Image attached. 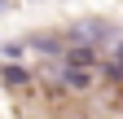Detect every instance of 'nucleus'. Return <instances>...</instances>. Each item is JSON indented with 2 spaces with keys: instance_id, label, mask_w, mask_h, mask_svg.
I'll return each mask as SVG.
<instances>
[{
  "instance_id": "2",
  "label": "nucleus",
  "mask_w": 123,
  "mask_h": 119,
  "mask_svg": "<svg viewBox=\"0 0 123 119\" xmlns=\"http://www.w3.org/2000/svg\"><path fill=\"white\" fill-rule=\"evenodd\" d=\"M62 62H70V66H97V62H101V49L88 44V40H66Z\"/></svg>"
},
{
  "instance_id": "3",
  "label": "nucleus",
  "mask_w": 123,
  "mask_h": 119,
  "mask_svg": "<svg viewBox=\"0 0 123 119\" xmlns=\"http://www.w3.org/2000/svg\"><path fill=\"white\" fill-rule=\"evenodd\" d=\"M62 49H66V40L62 35H49V31H40V35H26V53H40L44 62H57Z\"/></svg>"
},
{
  "instance_id": "1",
  "label": "nucleus",
  "mask_w": 123,
  "mask_h": 119,
  "mask_svg": "<svg viewBox=\"0 0 123 119\" xmlns=\"http://www.w3.org/2000/svg\"><path fill=\"white\" fill-rule=\"evenodd\" d=\"M62 40H88V44H97V49H105V44L119 40V26H114L110 18H79V22L66 26Z\"/></svg>"
},
{
  "instance_id": "5",
  "label": "nucleus",
  "mask_w": 123,
  "mask_h": 119,
  "mask_svg": "<svg viewBox=\"0 0 123 119\" xmlns=\"http://www.w3.org/2000/svg\"><path fill=\"white\" fill-rule=\"evenodd\" d=\"M0 57H5V62H22L26 57V40H5L0 44Z\"/></svg>"
},
{
  "instance_id": "4",
  "label": "nucleus",
  "mask_w": 123,
  "mask_h": 119,
  "mask_svg": "<svg viewBox=\"0 0 123 119\" xmlns=\"http://www.w3.org/2000/svg\"><path fill=\"white\" fill-rule=\"evenodd\" d=\"M0 84H5L9 93H26V88L35 84V75H31L22 62H5V66H0Z\"/></svg>"
},
{
  "instance_id": "7",
  "label": "nucleus",
  "mask_w": 123,
  "mask_h": 119,
  "mask_svg": "<svg viewBox=\"0 0 123 119\" xmlns=\"http://www.w3.org/2000/svg\"><path fill=\"white\" fill-rule=\"evenodd\" d=\"M9 9H13V0H0V13H9Z\"/></svg>"
},
{
  "instance_id": "6",
  "label": "nucleus",
  "mask_w": 123,
  "mask_h": 119,
  "mask_svg": "<svg viewBox=\"0 0 123 119\" xmlns=\"http://www.w3.org/2000/svg\"><path fill=\"white\" fill-rule=\"evenodd\" d=\"M110 57H114V62H119V66H123V35H119V40H114V53H110Z\"/></svg>"
}]
</instances>
